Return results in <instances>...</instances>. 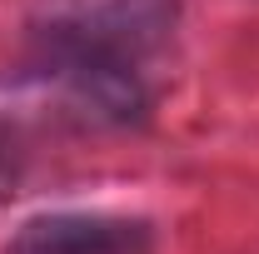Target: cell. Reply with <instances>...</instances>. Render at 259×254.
Listing matches in <instances>:
<instances>
[{"mask_svg": "<svg viewBox=\"0 0 259 254\" xmlns=\"http://www.w3.org/2000/svg\"><path fill=\"white\" fill-rule=\"evenodd\" d=\"M10 254H155V229L105 209H55L20 224Z\"/></svg>", "mask_w": 259, "mask_h": 254, "instance_id": "obj_1", "label": "cell"}]
</instances>
